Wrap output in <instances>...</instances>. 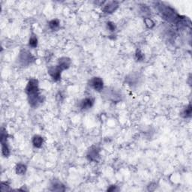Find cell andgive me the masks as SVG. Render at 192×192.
I'll use <instances>...</instances> for the list:
<instances>
[{
    "label": "cell",
    "mask_w": 192,
    "mask_h": 192,
    "mask_svg": "<svg viewBox=\"0 0 192 192\" xmlns=\"http://www.w3.org/2000/svg\"><path fill=\"white\" fill-rule=\"evenodd\" d=\"M25 93L27 95L29 104L33 108L38 107L45 101V97L40 92L38 80L35 78H31L29 80L25 89Z\"/></svg>",
    "instance_id": "cell-1"
},
{
    "label": "cell",
    "mask_w": 192,
    "mask_h": 192,
    "mask_svg": "<svg viewBox=\"0 0 192 192\" xmlns=\"http://www.w3.org/2000/svg\"><path fill=\"white\" fill-rule=\"evenodd\" d=\"M158 6L161 16L169 22H173L176 24L180 19L179 15L176 12L173 8L169 6V5H164V3H161Z\"/></svg>",
    "instance_id": "cell-2"
},
{
    "label": "cell",
    "mask_w": 192,
    "mask_h": 192,
    "mask_svg": "<svg viewBox=\"0 0 192 192\" xmlns=\"http://www.w3.org/2000/svg\"><path fill=\"white\" fill-rule=\"evenodd\" d=\"M33 55L27 50H22L19 54V62L23 66H28L35 61Z\"/></svg>",
    "instance_id": "cell-3"
},
{
    "label": "cell",
    "mask_w": 192,
    "mask_h": 192,
    "mask_svg": "<svg viewBox=\"0 0 192 192\" xmlns=\"http://www.w3.org/2000/svg\"><path fill=\"white\" fill-rule=\"evenodd\" d=\"M1 143H2V153L4 157H8L11 154L10 148L8 143V134L6 130L2 128L1 132Z\"/></svg>",
    "instance_id": "cell-4"
},
{
    "label": "cell",
    "mask_w": 192,
    "mask_h": 192,
    "mask_svg": "<svg viewBox=\"0 0 192 192\" xmlns=\"http://www.w3.org/2000/svg\"><path fill=\"white\" fill-rule=\"evenodd\" d=\"M89 86L96 92H102L104 90V80L100 77H94L89 81Z\"/></svg>",
    "instance_id": "cell-5"
},
{
    "label": "cell",
    "mask_w": 192,
    "mask_h": 192,
    "mask_svg": "<svg viewBox=\"0 0 192 192\" xmlns=\"http://www.w3.org/2000/svg\"><path fill=\"white\" fill-rule=\"evenodd\" d=\"M100 152H101V149L98 146H93L88 150L86 158L89 161L96 162L100 158Z\"/></svg>",
    "instance_id": "cell-6"
},
{
    "label": "cell",
    "mask_w": 192,
    "mask_h": 192,
    "mask_svg": "<svg viewBox=\"0 0 192 192\" xmlns=\"http://www.w3.org/2000/svg\"><path fill=\"white\" fill-rule=\"evenodd\" d=\"M104 96L106 97L107 100L113 101V102H119L121 101V97H122L121 94L114 89L105 90Z\"/></svg>",
    "instance_id": "cell-7"
},
{
    "label": "cell",
    "mask_w": 192,
    "mask_h": 192,
    "mask_svg": "<svg viewBox=\"0 0 192 192\" xmlns=\"http://www.w3.org/2000/svg\"><path fill=\"white\" fill-rule=\"evenodd\" d=\"M119 8V3L116 1H109L106 2L103 5V8L102 10L104 13L105 14H113V12H115L117 10V8Z\"/></svg>",
    "instance_id": "cell-8"
},
{
    "label": "cell",
    "mask_w": 192,
    "mask_h": 192,
    "mask_svg": "<svg viewBox=\"0 0 192 192\" xmlns=\"http://www.w3.org/2000/svg\"><path fill=\"white\" fill-rule=\"evenodd\" d=\"M62 71L59 68L57 65L55 66H51L48 68V74H50L51 77L53 80L57 82L61 80V77H62Z\"/></svg>",
    "instance_id": "cell-9"
},
{
    "label": "cell",
    "mask_w": 192,
    "mask_h": 192,
    "mask_svg": "<svg viewBox=\"0 0 192 192\" xmlns=\"http://www.w3.org/2000/svg\"><path fill=\"white\" fill-rule=\"evenodd\" d=\"M95 104V99L93 97H87L82 99L79 103V107L82 110H88Z\"/></svg>",
    "instance_id": "cell-10"
},
{
    "label": "cell",
    "mask_w": 192,
    "mask_h": 192,
    "mask_svg": "<svg viewBox=\"0 0 192 192\" xmlns=\"http://www.w3.org/2000/svg\"><path fill=\"white\" fill-rule=\"evenodd\" d=\"M71 65H72V60H71V59L68 58V57L63 56L58 59L56 65L63 72V71L67 70V69L70 68Z\"/></svg>",
    "instance_id": "cell-11"
},
{
    "label": "cell",
    "mask_w": 192,
    "mask_h": 192,
    "mask_svg": "<svg viewBox=\"0 0 192 192\" xmlns=\"http://www.w3.org/2000/svg\"><path fill=\"white\" fill-rule=\"evenodd\" d=\"M44 141H44V137L41 135H38V134L34 135L32 139V145L35 148H37V149H39L43 146Z\"/></svg>",
    "instance_id": "cell-12"
},
{
    "label": "cell",
    "mask_w": 192,
    "mask_h": 192,
    "mask_svg": "<svg viewBox=\"0 0 192 192\" xmlns=\"http://www.w3.org/2000/svg\"><path fill=\"white\" fill-rule=\"evenodd\" d=\"M51 190L54 191H65V186L61 182L53 180L51 184Z\"/></svg>",
    "instance_id": "cell-13"
},
{
    "label": "cell",
    "mask_w": 192,
    "mask_h": 192,
    "mask_svg": "<svg viewBox=\"0 0 192 192\" xmlns=\"http://www.w3.org/2000/svg\"><path fill=\"white\" fill-rule=\"evenodd\" d=\"M15 171H16L17 175H24L26 171H27V167H26V164H23V163H19V164H17L16 168H15Z\"/></svg>",
    "instance_id": "cell-14"
},
{
    "label": "cell",
    "mask_w": 192,
    "mask_h": 192,
    "mask_svg": "<svg viewBox=\"0 0 192 192\" xmlns=\"http://www.w3.org/2000/svg\"><path fill=\"white\" fill-rule=\"evenodd\" d=\"M138 80H139V76L136 74H130V75L127 76V77H125V81L128 83V85L131 86L135 85Z\"/></svg>",
    "instance_id": "cell-15"
},
{
    "label": "cell",
    "mask_w": 192,
    "mask_h": 192,
    "mask_svg": "<svg viewBox=\"0 0 192 192\" xmlns=\"http://www.w3.org/2000/svg\"><path fill=\"white\" fill-rule=\"evenodd\" d=\"M191 113H192L191 105V104H189L187 107H185V108L182 110L180 115H181V116L182 117V118L187 119V118H190V117H191Z\"/></svg>",
    "instance_id": "cell-16"
},
{
    "label": "cell",
    "mask_w": 192,
    "mask_h": 192,
    "mask_svg": "<svg viewBox=\"0 0 192 192\" xmlns=\"http://www.w3.org/2000/svg\"><path fill=\"white\" fill-rule=\"evenodd\" d=\"M49 27L53 31H58L60 28V22L58 19H53L49 22Z\"/></svg>",
    "instance_id": "cell-17"
},
{
    "label": "cell",
    "mask_w": 192,
    "mask_h": 192,
    "mask_svg": "<svg viewBox=\"0 0 192 192\" xmlns=\"http://www.w3.org/2000/svg\"><path fill=\"white\" fill-rule=\"evenodd\" d=\"M38 40L37 38V35L35 34L32 33L31 36H30L29 40V46L32 48H35L38 46Z\"/></svg>",
    "instance_id": "cell-18"
},
{
    "label": "cell",
    "mask_w": 192,
    "mask_h": 192,
    "mask_svg": "<svg viewBox=\"0 0 192 192\" xmlns=\"http://www.w3.org/2000/svg\"><path fill=\"white\" fill-rule=\"evenodd\" d=\"M143 22L148 29H152L155 26V22L149 17H144Z\"/></svg>",
    "instance_id": "cell-19"
},
{
    "label": "cell",
    "mask_w": 192,
    "mask_h": 192,
    "mask_svg": "<svg viewBox=\"0 0 192 192\" xmlns=\"http://www.w3.org/2000/svg\"><path fill=\"white\" fill-rule=\"evenodd\" d=\"M135 59L137 62H142L145 59V55L141 50H137L135 53Z\"/></svg>",
    "instance_id": "cell-20"
},
{
    "label": "cell",
    "mask_w": 192,
    "mask_h": 192,
    "mask_svg": "<svg viewBox=\"0 0 192 192\" xmlns=\"http://www.w3.org/2000/svg\"><path fill=\"white\" fill-rule=\"evenodd\" d=\"M107 29L110 32H113L116 30V24H115L113 22H111V21H108V22L107 23Z\"/></svg>",
    "instance_id": "cell-21"
},
{
    "label": "cell",
    "mask_w": 192,
    "mask_h": 192,
    "mask_svg": "<svg viewBox=\"0 0 192 192\" xmlns=\"http://www.w3.org/2000/svg\"><path fill=\"white\" fill-rule=\"evenodd\" d=\"M141 12L143 13L144 15H145V17H147L148 15L149 14V12H150V10H149V7L147 6V5H143V6L141 7Z\"/></svg>",
    "instance_id": "cell-22"
},
{
    "label": "cell",
    "mask_w": 192,
    "mask_h": 192,
    "mask_svg": "<svg viewBox=\"0 0 192 192\" xmlns=\"http://www.w3.org/2000/svg\"><path fill=\"white\" fill-rule=\"evenodd\" d=\"M9 190H10V186L8 185L6 182H3L1 185V191L4 192L6 191H9Z\"/></svg>",
    "instance_id": "cell-23"
},
{
    "label": "cell",
    "mask_w": 192,
    "mask_h": 192,
    "mask_svg": "<svg viewBox=\"0 0 192 192\" xmlns=\"http://www.w3.org/2000/svg\"><path fill=\"white\" fill-rule=\"evenodd\" d=\"M156 188H157L156 184H155V183H151L150 185L148 186V191H155V189H156Z\"/></svg>",
    "instance_id": "cell-24"
},
{
    "label": "cell",
    "mask_w": 192,
    "mask_h": 192,
    "mask_svg": "<svg viewBox=\"0 0 192 192\" xmlns=\"http://www.w3.org/2000/svg\"><path fill=\"white\" fill-rule=\"evenodd\" d=\"M118 191V189H117V186L116 185H111L110 186L109 189H107V191Z\"/></svg>",
    "instance_id": "cell-25"
}]
</instances>
